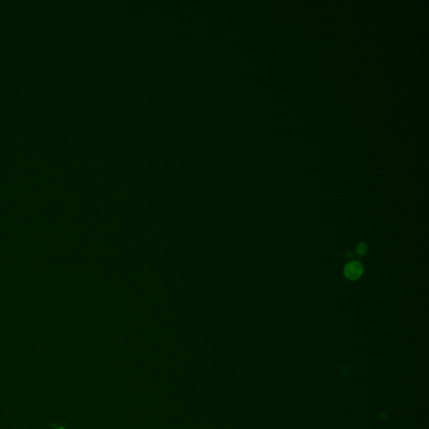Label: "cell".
I'll use <instances>...</instances> for the list:
<instances>
[{"mask_svg": "<svg viewBox=\"0 0 429 429\" xmlns=\"http://www.w3.org/2000/svg\"><path fill=\"white\" fill-rule=\"evenodd\" d=\"M363 272V267L358 261H352L344 267V274L349 280H357Z\"/></svg>", "mask_w": 429, "mask_h": 429, "instance_id": "cell-1", "label": "cell"}, {"mask_svg": "<svg viewBox=\"0 0 429 429\" xmlns=\"http://www.w3.org/2000/svg\"><path fill=\"white\" fill-rule=\"evenodd\" d=\"M367 246H366V243H361L357 246V248H356V252H357V254L359 256V257H363L366 254V252H367Z\"/></svg>", "mask_w": 429, "mask_h": 429, "instance_id": "cell-2", "label": "cell"}]
</instances>
